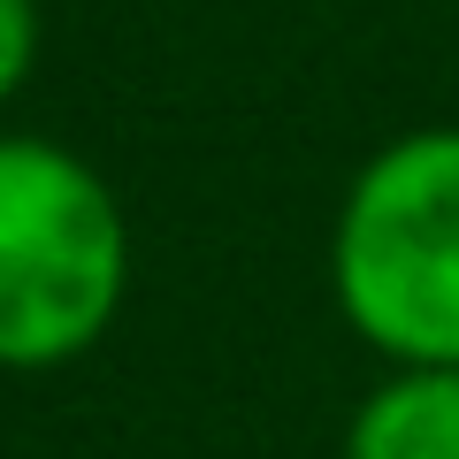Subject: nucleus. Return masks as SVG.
<instances>
[{
  "instance_id": "f03ea898",
  "label": "nucleus",
  "mask_w": 459,
  "mask_h": 459,
  "mask_svg": "<svg viewBox=\"0 0 459 459\" xmlns=\"http://www.w3.org/2000/svg\"><path fill=\"white\" fill-rule=\"evenodd\" d=\"M337 314L383 360L459 368V131L429 123L376 146L329 230Z\"/></svg>"
},
{
  "instance_id": "20e7f679",
  "label": "nucleus",
  "mask_w": 459,
  "mask_h": 459,
  "mask_svg": "<svg viewBox=\"0 0 459 459\" xmlns=\"http://www.w3.org/2000/svg\"><path fill=\"white\" fill-rule=\"evenodd\" d=\"M39 69V0H0V108Z\"/></svg>"
},
{
  "instance_id": "f257e3e1",
  "label": "nucleus",
  "mask_w": 459,
  "mask_h": 459,
  "mask_svg": "<svg viewBox=\"0 0 459 459\" xmlns=\"http://www.w3.org/2000/svg\"><path fill=\"white\" fill-rule=\"evenodd\" d=\"M131 291V230L108 177L62 138L0 131V368L47 376L108 337Z\"/></svg>"
},
{
  "instance_id": "7ed1b4c3",
  "label": "nucleus",
  "mask_w": 459,
  "mask_h": 459,
  "mask_svg": "<svg viewBox=\"0 0 459 459\" xmlns=\"http://www.w3.org/2000/svg\"><path fill=\"white\" fill-rule=\"evenodd\" d=\"M344 459H459V368L398 360L352 406Z\"/></svg>"
}]
</instances>
